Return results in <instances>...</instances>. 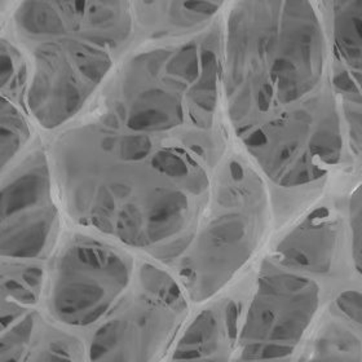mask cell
<instances>
[{"instance_id": "obj_22", "label": "cell", "mask_w": 362, "mask_h": 362, "mask_svg": "<svg viewBox=\"0 0 362 362\" xmlns=\"http://www.w3.org/2000/svg\"><path fill=\"white\" fill-rule=\"evenodd\" d=\"M107 304H103V305H100L98 307L96 310H92L90 313H88L87 316L83 318V324H90V322H95L96 320H98V317L101 316L106 310H107Z\"/></svg>"}, {"instance_id": "obj_21", "label": "cell", "mask_w": 362, "mask_h": 362, "mask_svg": "<svg viewBox=\"0 0 362 362\" xmlns=\"http://www.w3.org/2000/svg\"><path fill=\"white\" fill-rule=\"evenodd\" d=\"M226 325L229 329L230 337H233L234 330H235V307L234 304H229V307L226 308Z\"/></svg>"}, {"instance_id": "obj_19", "label": "cell", "mask_w": 362, "mask_h": 362, "mask_svg": "<svg viewBox=\"0 0 362 362\" xmlns=\"http://www.w3.org/2000/svg\"><path fill=\"white\" fill-rule=\"evenodd\" d=\"M1 84L7 83L11 79V76H13V61L12 57L8 53L1 52Z\"/></svg>"}, {"instance_id": "obj_5", "label": "cell", "mask_w": 362, "mask_h": 362, "mask_svg": "<svg viewBox=\"0 0 362 362\" xmlns=\"http://www.w3.org/2000/svg\"><path fill=\"white\" fill-rule=\"evenodd\" d=\"M143 103L134 106L129 114V127L134 131H157L182 121V106L179 100L163 90L144 93Z\"/></svg>"}, {"instance_id": "obj_11", "label": "cell", "mask_w": 362, "mask_h": 362, "mask_svg": "<svg viewBox=\"0 0 362 362\" xmlns=\"http://www.w3.org/2000/svg\"><path fill=\"white\" fill-rule=\"evenodd\" d=\"M188 206L187 198L181 193H173L159 201L151 212V224L167 223L171 216L177 215Z\"/></svg>"}, {"instance_id": "obj_17", "label": "cell", "mask_w": 362, "mask_h": 362, "mask_svg": "<svg viewBox=\"0 0 362 362\" xmlns=\"http://www.w3.org/2000/svg\"><path fill=\"white\" fill-rule=\"evenodd\" d=\"M20 143V137L15 129L11 127H1V151H3V162L9 157H12V154H15L17 151V146Z\"/></svg>"}, {"instance_id": "obj_2", "label": "cell", "mask_w": 362, "mask_h": 362, "mask_svg": "<svg viewBox=\"0 0 362 362\" xmlns=\"http://www.w3.org/2000/svg\"><path fill=\"white\" fill-rule=\"evenodd\" d=\"M320 290L312 279L296 274H271L259 282V291L243 327V358H259L268 344L294 351L318 308Z\"/></svg>"}, {"instance_id": "obj_7", "label": "cell", "mask_w": 362, "mask_h": 362, "mask_svg": "<svg viewBox=\"0 0 362 362\" xmlns=\"http://www.w3.org/2000/svg\"><path fill=\"white\" fill-rule=\"evenodd\" d=\"M315 355L317 360H352L362 358L360 340L341 327H332L317 340Z\"/></svg>"}, {"instance_id": "obj_8", "label": "cell", "mask_w": 362, "mask_h": 362, "mask_svg": "<svg viewBox=\"0 0 362 362\" xmlns=\"http://www.w3.org/2000/svg\"><path fill=\"white\" fill-rule=\"evenodd\" d=\"M43 189L42 179L38 175H26L16 181L13 185L3 193L1 211L3 218L23 210L38 201L39 193Z\"/></svg>"}, {"instance_id": "obj_9", "label": "cell", "mask_w": 362, "mask_h": 362, "mask_svg": "<svg viewBox=\"0 0 362 362\" xmlns=\"http://www.w3.org/2000/svg\"><path fill=\"white\" fill-rule=\"evenodd\" d=\"M349 223L352 232V251L357 271L362 273V184L349 201Z\"/></svg>"}, {"instance_id": "obj_18", "label": "cell", "mask_w": 362, "mask_h": 362, "mask_svg": "<svg viewBox=\"0 0 362 362\" xmlns=\"http://www.w3.org/2000/svg\"><path fill=\"white\" fill-rule=\"evenodd\" d=\"M6 286H7L8 290L12 291L20 300L29 303L35 302V296L31 294L30 291L25 290V288H23L20 284H17L16 281H8Z\"/></svg>"}, {"instance_id": "obj_4", "label": "cell", "mask_w": 362, "mask_h": 362, "mask_svg": "<svg viewBox=\"0 0 362 362\" xmlns=\"http://www.w3.org/2000/svg\"><path fill=\"white\" fill-rule=\"evenodd\" d=\"M335 250V230L329 214L321 211L310 215L305 223L295 229L281 245L282 262L291 268L313 273L330 269Z\"/></svg>"}, {"instance_id": "obj_15", "label": "cell", "mask_w": 362, "mask_h": 362, "mask_svg": "<svg viewBox=\"0 0 362 362\" xmlns=\"http://www.w3.org/2000/svg\"><path fill=\"white\" fill-rule=\"evenodd\" d=\"M151 165L168 176L177 177L188 175V167L184 163V160L179 156L171 153H158L151 159Z\"/></svg>"}, {"instance_id": "obj_1", "label": "cell", "mask_w": 362, "mask_h": 362, "mask_svg": "<svg viewBox=\"0 0 362 362\" xmlns=\"http://www.w3.org/2000/svg\"><path fill=\"white\" fill-rule=\"evenodd\" d=\"M317 0H237L228 20L226 95L245 123L313 96L330 81Z\"/></svg>"}, {"instance_id": "obj_6", "label": "cell", "mask_w": 362, "mask_h": 362, "mask_svg": "<svg viewBox=\"0 0 362 362\" xmlns=\"http://www.w3.org/2000/svg\"><path fill=\"white\" fill-rule=\"evenodd\" d=\"M18 23L34 35H54L65 30L60 13L43 0H28L18 12Z\"/></svg>"}, {"instance_id": "obj_10", "label": "cell", "mask_w": 362, "mask_h": 362, "mask_svg": "<svg viewBox=\"0 0 362 362\" xmlns=\"http://www.w3.org/2000/svg\"><path fill=\"white\" fill-rule=\"evenodd\" d=\"M168 70L175 74H180L188 82L196 81L201 76V54L198 56L196 45L184 47L170 62Z\"/></svg>"}, {"instance_id": "obj_3", "label": "cell", "mask_w": 362, "mask_h": 362, "mask_svg": "<svg viewBox=\"0 0 362 362\" xmlns=\"http://www.w3.org/2000/svg\"><path fill=\"white\" fill-rule=\"evenodd\" d=\"M330 57V84L343 104L362 105V0H317Z\"/></svg>"}, {"instance_id": "obj_12", "label": "cell", "mask_w": 362, "mask_h": 362, "mask_svg": "<svg viewBox=\"0 0 362 362\" xmlns=\"http://www.w3.org/2000/svg\"><path fill=\"white\" fill-rule=\"evenodd\" d=\"M216 332V321L210 312H206L201 315L197 320L196 324L192 326V329L187 332V335L182 339V344H199L206 343L207 340L214 339V335Z\"/></svg>"}, {"instance_id": "obj_16", "label": "cell", "mask_w": 362, "mask_h": 362, "mask_svg": "<svg viewBox=\"0 0 362 362\" xmlns=\"http://www.w3.org/2000/svg\"><path fill=\"white\" fill-rule=\"evenodd\" d=\"M337 304L339 310L354 322L362 326V294L348 290L338 296Z\"/></svg>"}, {"instance_id": "obj_13", "label": "cell", "mask_w": 362, "mask_h": 362, "mask_svg": "<svg viewBox=\"0 0 362 362\" xmlns=\"http://www.w3.org/2000/svg\"><path fill=\"white\" fill-rule=\"evenodd\" d=\"M347 122L348 139L355 153L362 151V105L343 104Z\"/></svg>"}, {"instance_id": "obj_14", "label": "cell", "mask_w": 362, "mask_h": 362, "mask_svg": "<svg viewBox=\"0 0 362 362\" xmlns=\"http://www.w3.org/2000/svg\"><path fill=\"white\" fill-rule=\"evenodd\" d=\"M119 151L122 158L139 160L151 153V139L145 135L124 136L122 137Z\"/></svg>"}, {"instance_id": "obj_23", "label": "cell", "mask_w": 362, "mask_h": 362, "mask_svg": "<svg viewBox=\"0 0 362 362\" xmlns=\"http://www.w3.org/2000/svg\"><path fill=\"white\" fill-rule=\"evenodd\" d=\"M230 173H232L234 180H241V179H243V170H242V167L238 163H232Z\"/></svg>"}, {"instance_id": "obj_20", "label": "cell", "mask_w": 362, "mask_h": 362, "mask_svg": "<svg viewBox=\"0 0 362 362\" xmlns=\"http://www.w3.org/2000/svg\"><path fill=\"white\" fill-rule=\"evenodd\" d=\"M23 279L30 286H38L39 281L42 279V271L38 268H30L23 272Z\"/></svg>"}]
</instances>
